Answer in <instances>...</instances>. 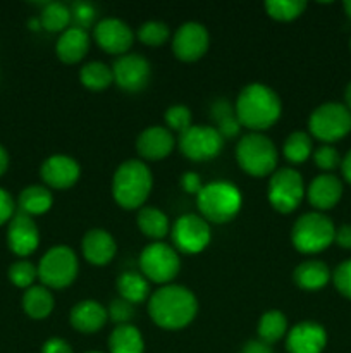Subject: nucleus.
Wrapping results in <instances>:
<instances>
[{
    "label": "nucleus",
    "mask_w": 351,
    "mask_h": 353,
    "mask_svg": "<svg viewBox=\"0 0 351 353\" xmlns=\"http://www.w3.org/2000/svg\"><path fill=\"white\" fill-rule=\"evenodd\" d=\"M198 314L195 293L182 285H165L155 290L148 299V316L155 326L165 331L188 327Z\"/></svg>",
    "instance_id": "f257e3e1"
},
{
    "label": "nucleus",
    "mask_w": 351,
    "mask_h": 353,
    "mask_svg": "<svg viewBox=\"0 0 351 353\" xmlns=\"http://www.w3.org/2000/svg\"><path fill=\"white\" fill-rule=\"evenodd\" d=\"M234 112L241 126L251 133H262L281 119V97L265 83H250L237 93Z\"/></svg>",
    "instance_id": "f03ea898"
},
{
    "label": "nucleus",
    "mask_w": 351,
    "mask_h": 353,
    "mask_svg": "<svg viewBox=\"0 0 351 353\" xmlns=\"http://www.w3.org/2000/svg\"><path fill=\"white\" fill-rule=\"evenodd\" d=\"M153 188V174L140 159H129L117 165L112 176V196L124 210L145 207Z\"/></svg>",
    "instance_id": "7ed1b4c3"
},
{
    "label": "nucleus",
    "mask_w": 351,
    "mask_h": 353,
    "mask_svg": "<svg viewBox=\"0 0 351 353\" xmlns=\"http://www.w3.org/2000/svg\"><path fill=\"white\" fill-rule=\"evenodd\" d=\"M243 195L240 188L229 181H212L203 185L196 195L198 212L206 223L226 224L240 214Z\"/></svg>",
    "instance_id": "20e7f679"
},
{
    "label": "nucleus",
    "mask_w": 351,
    "mask_h": 353,
    "mask_svg": "<svg viewBox=\"0 0 351 353\" xmlns=\"http://www.w3.org/2000/svg\"><path fill=\"white\" fill-rule=\"evenodd\" d=\"M236 162L241 171L253 178H270L277 171V147L264 133H248L237 141Z\"/></svg>",
    "instance_id": "39448f33"
},
{
    "label": "nucleus",
    "mask_w": 351,
    "mask_h": 353,
    "mask_svg": "<svg viewBox=\"0 0 351 353\" xmlns=\"http://www.w3.org/2000/svg\"><path fill=\"white\" fill-rule=\"evenodd\" d=\"M336 226L323 212H305L295 221L291 228V243L296 252L315 255L327 250L334 243Z\"/></svg>",
    "instance_id": "423d86ee"
},
{
    "label": "nucleus",
    "mask_w": 351,
    "mask_h": 353,
    "mask_svg": "<svg viewBox=\"0 0 351 353\" xmlns=\"http://www.w3.org/2000/svg\"><path fill=\"white\" fill-rule=\"evenodd\" d=\"M79 261L69 245H55L48 248L38 262V279L48 290H65L76 281Z\"/></svg>",
    "instance_id": "0eeeda50"
},
{
    "label": "nucleus",
    "mask_w": 351,
    "mask_h": 353,
    "mask_svg": "<svg viewBox=\"0 0 351 353\" xmlns=\"http://www.w3.org/2000/svg\"><path fill=\"white\" fill-rule=\"evenodd\" d=\"M351 131V112L344 103L326 102L308 117V133L323 145L343 140Z\"/></svg>",
    "instance_id": "6e6552de"
},
{
    "label": "nucleus",
    "mask_w": 351,
    "mask_h": 353,
    "mask_svg": "<svg viewBox=\"0 0 351 353\" xmlns=\"http://www.w3.org/2000/svg\"><path fill=\"white\" fill-rule=\"evenodd\" d=\"M140 272L155 285H172L181 271L178 250L164 241H151L140 254Z\"/></svg>",
    "instance_id": "1a4fd4ad"
},
{
    "label": "nucleus",
    "mask_w": 351,
    "mask_h": 353,
    "mask_svg": "<svg viewBox=\"0 0 351 353\" xmlns=\"http://www.w3.org/2000/svg\"><path fill=\"white\" fill-rule=\"evenodd\" d=\"M306 195L301 172L295 168H281L268 178L267 199L272 209L281 214L295 212Z\"/></svg>",
    "instance_id": "9d476101"
},
{
    "label": "nucleus",
    "mask_w": 351,
    "mask_h": 353,
    "mask_svg": "<svg viewBox=\"0 0 351 353\" xmlns=\"http://www.w3.org/2000/svg\"><path fill=\"white\" fill-rule=\"evenodd\" d=\"M171 238L178 254L198 255L212 241V230L200 214H182L171 226Z\"/></svg>",
    "instance_id": "9b49d317"
},
{
    "label": "nucleus",
    "mask_w": 351,
    "mask_h": 353,
    "mask_svg": "<svg viewBox=\"0 0 351 353\" xmlns=\"http://www.w3.org/2000/svg\"><path fill=\"white\" fill-rule=\"evenodd\" d=\"M224 143L226 140L220 137L215 126H203V124H193L178 138L181 154L193 162H206L219 157Z\"/></svg>",
    "instance_id": "f8f14e48"
},
{
    "label": "nucleus",
    "mask_w": 351,
    "mask_h": 353,
    "mask_svg": "<svg viewBox=\"0 0 351 353\" xmlns=\"http://www.w3.org/2000/svg\"><path fill=\"white\" fill-rule=\"evenodd\" d=\"M171 45L176 59L182 62H196L210 47L209 30L198 21H186L172 34Z\"/></svg>",
    "instance_id": "ddd939ff"
},
{
    "label": "nucleus",
    "mask_w": 351,
    "mask_h": 353,
    "mask_svg": "<svg viewBox=\"0 0 351 353\" xmlns=\"http://www.w3.org/2000/svg\"><path fill=\"white\" fill-rule=\"evenodd\" d=\"M114 85L126 93H138L150 83L151 65L143 55L126 54L120 55L112 65Z\"/></svg>",
    "instance_id": "4468645a"
},
{
    "label": "nucleus",
    "mask_w": 351,
    "mask_h": 353,
    "mask_svg": "<svg viewBox=\"0 0 351 353\" xmlns=\"http://www.w3.org/2000/svg\"><path fill=\"white\" fill-rule=\"evenodd\" d=\"M93 40L110 55H126L133 47L134 33L119 17H103L93 28Z\"/></svg>",
    "instance_id": "2eb2a0df"
},
{
    "label": "nucleus",
    "mask_w": 351,
    "mask_h": 353,
    "mask_svg": "<svg viewBox=\"0 0 351 353\" xmlns=\"http://www.w3.org/2000/svg\"><path fill=\"white\" fill-rule=\"evenodd\" d=\"M40 178L47 188L67 190L74 186L81 178V165L69 155H50L41 164Z\"/></svg>",
    "instance_id": "dca6fc26"
},
{
    "label": "nucleus",
    "mask_w": 351,
    "mask_h": 353,
    "mask_svg": "<svg viewBox=\"0 0 351 353\" xmlns=\"http://www.w3.org/2000/svg\"><path fill=\"white\" fill-rule=\"evenodd\" d=\"M7 245L17 257H28L34 254L40 245V230L33 217L23 212L14 214L7 226Z\"/></svg>",
    "instance_id": "f3484780"
},
{
    "label": "nucleus",
    "mask_w": 351,
    "mask_h": 353,
    "mask_svg": "<svg viewBox=\"0 0 351 353\" xmlns=\"http://www.w3.org/2000/svg\"><path fill=\"white\" fill-rule=\"evenodd\" d=\"M327 347V331L315 321H301L286 334L288 353H322Z\"/></svg>",
    "instance_id": "a211bd4d"
},
{
    "label": "nucleus",
    "mask_w": 351,
    "mask_h": 353,
    "mask_svg": "<svg viewBox=\"0 0 351 353\" xmlns=\"http://www.w3.org/2000/svg\"><path fill=\"white\" fill-rule=\"evenodd\" d=\"M176 138L165 126H150L136 138V152L143 161L157 162L174 152Z\"/></svg>",
    "instance_id": "6ab92c4d"
},
{
    "label": "nucleus",
    "mask_w": 351,
    "mask_h": 353,
    "mask_svg": "<svg viewBox=\"0 0 351 353\" xmlns=\"http://www.w3.org/2000/svg\"><path fill=\"white\" fill-rule=\"evenodd\" d=\"M81 254L88 264L103 268L114 261L117 254V243L112 234L102 228L86 231L81 241Z\"/></svg>",
    "instance_id": "aec40b11"
},
{
    "label": "nucleus",
    "mask_w": 351,
    "mask_h": 353,
    "mask_svg": "<svg viewBox=\"0 0 351 353\" xmlns=\"http://www.w3.org/2000/svg\"><path fill=\"white\" fill-rule=\"evenodd\" d=\"M343 181L336 174H320L306 186V199L317 212L334 209L343 199Z\"/></svg>",
    "instance_id": "412c9836"
},
{
    "label": "nucleus",
    "mask_w": 351,
    "mask_h": 353,
    "mask_svg": "<svg viewBox=\"0 0 351 353\" xmlns=\"http://www.w3.org/2000/svg\"><path fill=\"white\" fill-rule=\"evenodd\" d=\"M109 321V312L98 300H81L76 303L69 314V323L72 330L83 334H95Z\"/></svg>",
    "instance_id": "4be33fe9"
},
{
    "label": "nucleus",
    "mask_w": 351,
    "mask_h": 353,
    "mask_svg": "<svg viewBox=\"0 0 351 353\" xmlns=\"http://www.w3.org/2000/svg\"><path fill=\"white\" fill-rule=\"evenodd\" d=\"M92 45L89 33L83 28L71 26L61 33L55 43V54L64 64H78L86 57Z\"/></svg>",
    "instance_id": "5701e85b"
},
{
    "label": "nucleus",
    "mask_w": 351,
    "mask_h": 353,
    "mask_svg": "<svg viewBox=\"0 0 351 353\" xmlns=\"http://www.w3.org/2000/svg\"><path fill=\"white\" fill-rule=\"evenodd\" d=\"M292 279H295V285L303 292H320L329 285L332 272L326 262L312 259V261H305L296 265Z\"/></svg>",
    "instance_id": "b1692460"
},
{
    "label": "nucleus",
    "mask_w": 351,
    "mask_h": 353,
    "mask_svg": "<svg viewBox=\"0 0 351 353\" xmlns=\"http://www.w3.org/2000/svg\"><path fill=\"white\" fill-rule=\"evenodd\" d=\"M136 224L141 234L151 241H162L167 234H171V221H169L167 214L162 212L157 207H141L138 210Z\"/></svg>",
    "instance_id": "393cba45"
},
{
    "label": "nucleus",
    "mask_w": 351,
    "mask_h": 353,
    "mask_svg": "<svg viewBox=\"0 0 351 353\" xmlns=\"http://www.w3.org/2000/svg\"><path fill=\"white\" fill-rule=\"evenodd\" d=\"M19 212L26 216H43L54 205V195L45 185H30L19 193L17 199Z\"/></svg>",
    "instance_id": "a878e982"
},
{
    "label": "nucleus",
    "mask_w": 351,
    "mask_h": 353,
    "mask_svg": "<svg viewBox=\"0 0 351 353\" xmlns=\"http://www.w3.org/2000/svg\"><path fill=\"white\" fill-rule=\"evenodd\" d=\"M119 299L126 300L131 305H138L150 299V281L141 272L126 271L116 281Z\"/></svg>",
    "instance_id": "bb28decb"
},
{
    "label": "nucleus",
    "mask_w": 351,
    "mask_h": 353,
    "mask_svg": "<svg viewBox=\"0 0 351 353\" xmlns=\"http://www.w3.org/2000/svg\"><path fill=\"white\" fill-rule=\"evenodd\" d=\"M55 299L52 290L43 285H34L28 288L23 295V309L28 317L34 321H43L54 312Z\"/></svg>",
    "instance_id": "cd10ccee"
},
{
    "label": "nucleus",
    "mask_w": 351,
    "mask_h": 353,
    "mask_svg": "<svg viewBox=\"0 0 351 353\" xmlns=\"http://www.w3.org/2000/svg\"><path fill=\"white\" fill-rule=\"evenodd\" d=\"M110 353H145V340L141 331L133 324L116 326L109 336Z\"/></svg>",
    "instance_id": "c85d7f7f"
},
{
    "label": "nucleus",
    "mask_w": 351,
    "mask_h": 353,
    "mask_svg": "<svg viewBox=\"0 0 351 353\" xmlns=\"http://www.w3.org/2000/svg\"><path fill=\"white\" fill-rule=\"evenodd\" d=\"M288 317H286L284 312L275 309L267 310L257 324L258 340L265 341L268 345L277 343L279 340H282L288 334Z\"/></svg>",
    "instance_id": "c756f323"
},
{
    "label": "nucleus",
    "mask_w": 351,
    "mask_h": 353,
    "mask_svg": "<svg viewBox=\"0 0 351 353\" xmlns=\"http://www.w3.org/2000/svg\"><path fill=\"white\" fill-rule=\"evenodd\" d=\"M79 81L89 92H103L114 85L112 68L102 61H92L79 69Z\"/></svg>",
    "instance_id": "7c9ffc66"
},
{
    "label": "nucleus",
    "mask_w": 351,
    "mask_h": 353,
    "mask_svg": "<svg viewBox=\"0 0 351 353\" xmlns=\"http://www.w3.org/2000/svg\"><path fill=\"white\" fill-rule=\"evenodd\" d=\"M210 114H212V119L215 123V130L219 131L224 140L240 137L243 126H241L240 119H237L236 112H234V107L227 100L213 102Z\"/></svg>",
    "instance_id": "2f4dec72"
},
{
    "label": "nucleus",
    "mask_w": 351,
    "mask_h": 353,
    "mask_svg": "<svg viewBox=\"0 0 351 353\" xmlns=\"http://www.w3.org/2000/svg\"><path fill=\"white\" fill-rule=\"evenodd\" d=\"M41 28L48 33H64L71 28V7L62 2H48L40 12Z\"/></svg>",
    "instance_id": "473e14b6"
},
{
    "label": "nucleus",
    "mask_w": 351,
    "mask_h": 353,
    "mask_svg": "<svg viewBox=\"0 0 351 353\" xmlns=\"http://www.w3.org/2000/svg\"><path fill=\"white\" fill-rule=\"evenodd\" d=\"M282 155L291 164H303L313 155V140L306 131H292L282 145Z\"/></svg>",
    "instance_id": "72a5a7b5"
},
{
    "label": "nucleus",
    "mask_w": 351,
    "mask_h": 353,
    "mask_svg": "<svg viewBox=\"0 0 351 353\" xmlns=\"http://www.w3.org/2000/svg\"><path fill=\"white\" fill-rule=\"evenodd\" d=\"M306 9L305 0H267L265 12L279 23H291L298 19Z\"/></svg>",
    "instance_id": "f704fd0d"
},
{
    "label": "nucleus",
    "mask_w": 351,
    "mask_h": 353,
    "mask_svg": "<svg viewBox=\"0 0 351 353\" xmlns=\"http://www.w3.org/2000/svg\"><path fill=\"white\" fill-rule=\"evenodd\" d=\"M138 40L148 47H162L171 40V30L162 21H145L136 31Z\"/></svg>",
    "instance_id": "c9c22d12"
},
{
    "label": "nucleus",
    "mask_w": 351,
    "mask_h": 353,
    "mask_svg": "<svg viewBox=\"0 0 351 353\" xmlns=\"http://www.w3.org/2000/svg\"><path fill=\"white\" fill-rule=\"evenodd\" d=\"M9 279L16 288H31V286H34V281L38 279V268L33 262L26 261V259L14 262L9 268Z\"/></svg>",
    "instance_id": "e433bc0d"
},
{
    "label": "nucleus",
    "mask_w": 351,
    "mask_h": 353,
    "mask_svg": "<svg viewBox=\"0 0 351 353\" xmlns=\"http://www.w3.org/2000/svg\"><path fill=\"white\" fill-rule=\"evenodd\" d=\"M164 121L165 128L169 131L181 134L193 126V114L189 110V107L182 105V103H174V105L167 107V110L164 114Z\"/></svg>",
    "instance_id": "4c0bfd02"
},
{
    "label": "nucleus",
    "mask_w": 351,
    "mask_h": 353,
    "mask_svg": "<svg viewBox=\"0 0 351 353\" xmlns=\"http://www.w3.org/2000/svg\"><path fill=\"white\" fill-rule=\"evenodd\" d=\"M312 157L317 168L326 172V174H332V171L341 168V161H343L337 148L332 147V145H322L317 150H313Z\"/></svg>",
    "instance_id": "58836bf2"
},
{
    "label": "nucleus",
    "mask_w": 351,
    "mask_h": 353,
    "mask_svg": "<svg viewBox=\"0 0 351 353\" xmlns=\"http://www.w3.org/2000/svg\"><path fill=\"white\" fill-rule=\"evenodd\" d=\"M107 312H109V319H112L117 326H123V324H131V319L134 317V305L123 299H114Z\"/></svg>",
    "instance_id": "ea45409f"
},
{
    "label": "nucleus",
    "mask_w": 351,
    "mask_h": 353,
    "mask_svg": "<svg viewBox=\"0 0 351 353\" xmlns=\"http://www.w3.org/2000/svg\"><path fill=\"white\" fill-rule=\"evenodd\" d=\"M71 16L74 26L83 28V30L88 31V28L95 23L96 10L92 3L88 2H76L74 6L71 7Z\"/></svg>",
    "instance_id": "a19ab883"
},
{
    "label": "nucleus",
    "mask_w": 351,
    "mask_h": 353,
    "mask_svg": "<svg viewBox=\"0 0 351 353\" xmlns=\"http://www.w3.org/2000/svg\"><path fill=\"white\" fill-rule=\"evenodd\" d=\"M332 281L337 292L351 300V259L341 262L332 272Z\"/></svg>",
    "instance_id": "79ce46f5"
},
{
    "label": "nucleus",
    "mask_w": 351,
    "mask_h": 353,
    "mask_svg": "<svg viewBox=\"0 0 351 353\" xmlns=\"http://www.w3.org/2000/svg\"><path fill=\"white\" fill-rule=\"evenodd\" d=\"M14 214H16V203H14V199L10 196V193L7 192V190L0 188V226L9 224V221L14 217Z\"/></svg>",
    "instance_id": "37998d69"
},
{
    "label": "nucleus",
    "mask_w": 351,
    "mask_h": 353,
    "mask_svg": "<svg viewBox=\"0 0 351 353\" xmlns=\"http://www.w3.org/2000/svg\"><path fill=\"white\" fill-rule=\"evenodd\" d=\"M181 188L184 190L186 193L189 195H198L200 190L203 188V181H202V176L195 171H186L184 174L181 176Z\"/></svg>",
    "instance_id": "c03bdc74"
},
{
    "label": "nucleus",
    "mask_w": 351,
    "mask_h": 353,
    "mask_svg": "<svg viewBox=\"0 0 351 353\" xmlns=\"http://www.w3.org/2000/svg\"><path fill=\"white\" fill-rule=\"evenodd\" d=\"M41 353H74L72 352L71 345L67 343L62 338H50V340L45 341Z\"/></svg>",
    "instance_id": "a18cd8bd"
},
{
    "label": "nucleus",
    "mask_w": 351,
    "mask_h": 353,
    "mask_svg": "<svg viewBox=\"0 0 351 353\" xmlns=\"http://www.w3.org/2000/svg\"><path fill=\"white\" fill-rule=\"evenodd\" d=\"M334 241L344 250H351V224H341L339 228H336Z\"/></svg>",
    "instance_id": "49530a36"
},
{
    "label": "nucleus",
    "mask_w": 351,
    "mask_h": 353,
    "mask_svg": "<svg viewBox=\"0 0 351 353\" xmlns=\"http://www.w3.org/2000/svg\"><path fill=\"white\" fill-rule=\"evenodd\" d=\"M241 353H274L272 347L268 343L262 340H250L243 348H241Z\"/></svg>",
    "instance_id": "de8ad7c7"
},
{
    "label": "nucleus",
    "mask_w": 351,
    "mask_h": 353,
    "mask_svg": "<svg viewBox=\"0 0 351 353\" xmlns=\"http://www.w3.org/2000/svg\"><path fill=\"white\" fill-rule=\"evenodd\" d=\"M341 172H343V178L351 185V148L341 161Z\"/></svg>",
    "instance_id": "09e8293b"
},
{
    "label": "nucleus",
    "mask_w": 351,
    "mask_h": 353,
    "mask_svg": "<svg viewBox=\"0 0 351 353\" xmlns=\"http://www.w3.org/2000/svg\"><path fill=\"white\" fill-rule=\"evenodd\" d=\"M7 168H9V154H7L6 148L0 145V176L7 171Z\"/></svg>",
    "instance_id": "8fccbe9b"
},
{
    "label": "nucleus",
    "mask_w": 351,
    "mask_h": 353,
    "mask_svg": "<svg viewBox=\"0 0 351 353\" xmlns=\"http://www.w3.org/2000/svg\"><path fill=\"white\" fill-rule=\"evenodd\" d=\"M344 105H346L348 110L351 112V81L348 83L346 88H344Z\"/></svg>",
    "instance_id": "3c124183"
},
{
    "label": "nucleus",
    "mask_w": 351,
    "mask_h": 353,
    "mask_svg": "<svg viewBox=\"0 0 351 353\" xmlns=\"http://www.w3.org/2000/svg\"><path fill=\"white\" fill-rule=\"evenodd\" d=\"M343 7H344V12H346V16L351 19V0H346V2L343 3Z\"/></svg>",
    "instance_id": "603ef678"
},
{
    "label": "nucleus",
    "mask_w": 351,
    "mask_h": 353,
    "mask_svg": "<svg viewBox=\"0 0 351 353\" xmlns=\"http://www.w3.org/2000/svg\"><path fill=\"white\" fill-rule=\"evenodd\" d=\"M86 353H102V352H96V350H92V352H86Z\"/></svg>",
    "instance_id": "864d4df0"
},
{
    "label": "nucleus",
    "mask_w": 351,
    "mask_h": 353,
    "mask_svg": "<svg viewBox=\"0 0 351 353\" xmlns=\"http://www.w3.org/2000/svg\"><path fill=\"white\" fill-rule=\"evenodd\" d=\"M350 50H351V38H350Z\"/></svg>",
    "instance_id": "5fc2aeb1"
}]
</instances>
